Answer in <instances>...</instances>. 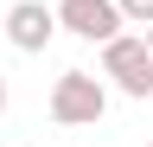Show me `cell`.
Listing matches in <instances>:
<instances>
[{
    "label": "cell",
    "instance_id": "2",
    "mask_svg": "<svg viewBox=\"0 0 153 147\" xmlns=\"http://www.w3.org/2000/svg\"><path fill=\"white\" fill-rule=\"evenodd\" d=\"M96 77H108L128 102H147V96H153V58H147L140 32H115V39H102V70H96Z\"/></svg>",
    "mask_w": 153,
    "mask_h": 147
},
{
    "label": "cell",
    "instance_id": "6",
    "mask_svg": "<svg viewBox=\"0 0 153 147\" xmlns=\"http://www.w3.org/2000/svg\"><path fill=\"white\" fill-rule=\"evenodd\" d=\"M140 45H147V58H153V19H147V26H140Z\"/></svg>",
    "mask_w": 153,
    "mask_h": 147
},
{
    "label": "cell",
    "instance_id": "8",
    "mask_svg": "<svg viewBox=\"0 0 153 147\" xmlns=\"http://www.w3.org/2000/svg\"><path fill=\"white\" fill-rule=\"evenodd\" d=\"M140 147H153V141H140Z\"/></svg>",
    "mask_w": 153,
    "mask_h": 147
},
{
    "label": "cell",
    "instance_id": "1",
    "mask_svg": "<svg viewBox=\"0 0 153 147\" xmlns=\"http://www.w3.org/2000/svg\"><path fill=\"white\" fill-rule=\"evenodd\" d=\"M45 109H51L57 128H96V122L108 115V83L96 77V70H57Z\"/></svg>",
    "mask_w": 153,
    "mask_h": 147
},
{
    "label": "cell",
    "instance_id": "5",
    "mask_svg": "<svg viewBox=\"0 0 153 147\" xmlns=\"http://www.w3.org/2000/svg\"><path fill=\"white\" fill-rule=\"evenodd\" d=\"M115 13H121V26H147L153 19V0H115Z\"/></svg>",
    "mask_w": 153,
    "mask_h": 147
},
{
    "label": "cell",
    "instance_id": "7",
    "mask_svg": "<svg viewBox=\"0 0 153 147\" xmlns=\"http://www.w3.org/2000/svg\"><path fill=\"white\" fill-rule=\"evenodd\" d=\"M0 115H7V70H0Z\"/></svg>",
    "mask_w": 153,
    "mask_h": 147
},
{
    "label": "cell",
    "instance_id": "3",
    "mask_svg": "<svg viewBox=\"0 0 153 147\" xmlns=\"http://www.w3.org/2000/svg\"><path fill=\"white\" fill-rule=\"evenodd\" d=\"M51 19H57V32L89 39V45H102V39H115V32H121L115 0H57V7H51Z\"/></svg>",
    "mask_w": 153,
    "mask_h": 147
},
{
    "label": "cell",
    "instance_id": "4",
    "mask_svg": "<svg viewBox=\"0 0 153 147\" xmlns=\"http://www.w3.org/2000/svg\"><path fill=\"white\" fill-rule=\"evenodd\" d=\"M51 39H57V19H51L45 0H13V7H7V45H13V51L38 58Z\"/></svg>",
    "mask_w": 153,
    "mask_h": 147
}]
</instances>
